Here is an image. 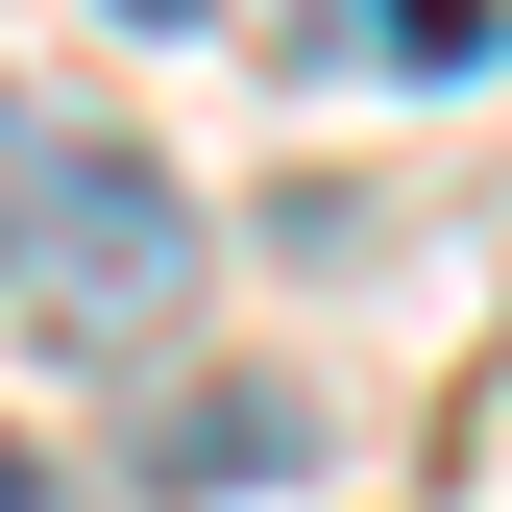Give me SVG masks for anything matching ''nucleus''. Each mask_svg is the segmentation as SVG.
<instances>
[{"label": "nucleus", "mask_w": 512, "mask_h": 512, "mask_svg": "<svg viewBox=\"0 0 512 512\" xmlns=\"http://www.w3.org/2000/svg\"><path fill=\"white\" fill-rule=\"evenodd\" d=\"M147 464H171V488H293V464H317V391H171Z\"/></svg>", "instance_id": "f03ea898"}, {"label": "nucleus", "mask_w": 512, "mask_h": 512, "mask_svg": "<svg viewBox=\"0 0 512 512\" xmlns=\"http://www.w3.org/2000/svg\"><path fill=\"white\" fill-rule=\"evenodd\" d=\"M0 512H49V464H25V439H0Z\"/></svg>", "instance_id": "423d86ee"}, {"label": "nucleus", "mask_w": 512, "mask_h": 512, "mask_svg": "<svg viewBox=\"0 0 512 512\" xmlns=\"http://www.w3.org/2000/svg\"><path fill=\"white\" fill-rule=\"evenodd\" d=\"M293 49H391V74H488V0H293Z\"/></svg>", "instance_id": "7ed1b4c3"}, {"label": "nucleus", "mask_w": 512, "mask_h": 512, "mask_svg": "<svg viewBox=\"0 0 512 512\" xmlns=\"http://www.w3.org/2000/svg\"><path fill=\"white\" fill-rule=\"evenodd\" d=\"M0 269H25L74 342H122V317L196 293V196H171L147 147H25V220H0Z\"/></svg>", "instance_id": "f257e3e1"}, {"label": "nucleus", "mask_w": 512, "mask_h": 512, "mask_svg": "<svg viewBox=\"0 0 512 512\" xmlns=\"http://www.w3.org/2000/svg\"><path fill=\"white\" fill-rule=\"evenodd\" d=\"M98 25H220V0H98Z\"/></svg>", "instance_id": "39448f33"}, {"label": "nucleus", "mask_w": 512, "mask_h": 512, "mask_svg": "<svg viewBox=\"0 0 512 512\" xmlns=\"http://www.w3.org/2000/svg\"><path fill=\"white\" fill-rule=\"evenodd\" d=\"M488 25H512V0H488Z\"/></svg>", "instance_id": "0eeeda50"}, {"label": "nucleus", "mask_w": 512, "mask_h": 512, "mask_svg": "<svg viewBox=\"0 0 512 512\" xmlns=\"http://www.w3.org/2000/svg\"><path fill=\"white\" fill-rule=\"evenodd\" d=\"M25 147H49V122H25V98H0V220H25Z\"/></svg>", "instance_id": "20e7f679"}]
</instances>
